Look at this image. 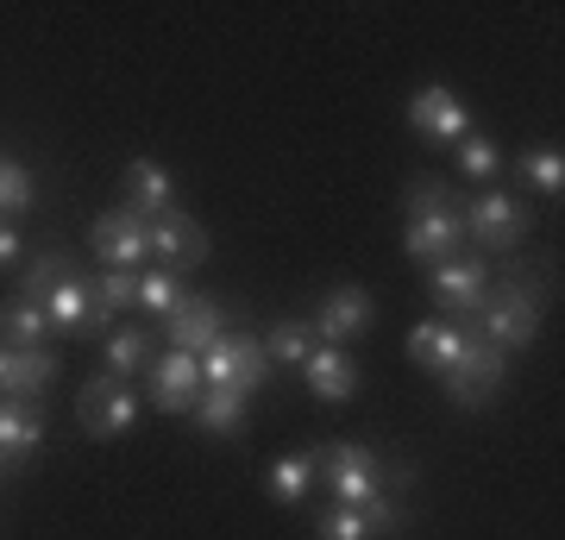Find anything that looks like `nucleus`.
I'll use <instances>...</instances> for the list:
<instances>
[{
    "instance_id": "25",
    "label": "nucleus",
    "mask_w": 565,
    "mask_h": 540,
    "mask_svg": "<svg viewBox=\"0 0 565 540\" xmlns=\"http://www.w3.org/2000/svg\"><path fill=\"white\" fill-rule=\"evenodd\" d=\"M182 296H189V283H182L177 271H163V264H145V271H139V308H145V315L170 320L182 308Z\"/></svg>"
},
{
    "instance_id": "3",
    "label": "nucleus",
    "mask_w": 565,
    "mask_h": 540,
    "mask_svg": "<svg viewBox=\"0 0 565 540\" xmlns=\"http://www.w3.org/2000/svg\"><path fill=\"white\" fill-rule=\"evenodd\" d=\"M541 333V296L527 283H490L484 308H478V340H490L497 352H522L527 340Z\"/></svg>"
},
{
    "instance_id": "21",
    "label": "nucleus",
    "mask_w": 565,
    "mask_h": 540,
    "mask_svg": "<svg viewBox=\"0 0 565 540\" xmlns=\"http://www.w3.org/2000/svg\"><path fill=\"white\" fill-rule=\"evenodd\" d=\"M44 340H51V320H44L39 301H25V296L0 301V346L25 352V346H44Z\"/></svg>"
},
{
    "instance_id": "26",
    "label": "nucleus",
    "mask_w": 565,
    "mask_h": 540,
    "mask_svg": "<svg viewBox=\"0 0 565 540\" xmlns=\"http://www.w3.org/2000/svg\"><path fill=\"white\" fill-rule=\"evenodd\" d=\"M51 378H57V352H44V346H25V352H13V378H7V396L32 402L39 390H51Z\"/></svg>"
},
{
    "instance_id": "23",
    "label": "nucleus",
    "mask_w": 565,
    "mask_h": 540,
    "mask_svg": "<svg viewBox=\"0 0 565 540\" xmlns=\"http://www.w3.org/2000/svg\"><path fill=\"white\" fill-rule=\"evenodd\" d=\"M315 346H321L315 320H277V327L264 333V359L270 364H296V371H302V364L315 359Z\"/></svg>"
},
{
    "instance_id": "10",
    "label": "nucleus",
    "mask_w": 565,
    "mask_h": 540,
    "mask_svg": "<svg viewBox=\"0 0 565 540\" xmlns=\"http://www.w3.org/2000/svg\"><path fill=\"white\" fill-rule=\"evenodd\" d=\"M145 240H151V264L177 271V277L214 252V240L202 233V221H189L182 208H170V214H158V221H145Z\"/></svg>"
},
{
    "instance_id": "8",
    "label": "nucleus",
    "mask_w": 565,
    "mask_h": 540,
    "mask_svg": "<svg viewBox=\"0 0 565 540\" xmlns=\"http://www.w3.org/2000/svg\"><path fill=\"white\" fill-rule=\"evenodd\" d=\"M264 371H270V359H264V340H252V333H221L202 352V383H233L245 396L264 390Z\"/></svg>"
},
{
    "instance_id": "29",
    "label": "nucleus",
    "mask_w": 565,
    "mask_h": 540,
    "mask_svg": "<svg viewBox=\"0 0 565 540\" xmlns=\"http://www.w3.org/2000/svg\"><path fill=\"white\" fill-rule=\"evenodd\" d=\"M139 308V271H102L95 277V320H114Z\"/></svg>"
},
{
    "instance_id": "20",
    "label": "nucleus",
    "mask_w": 565,
    "mask_h": 540,
    "mask_svg": "<svg viewBox=\"0 0 565 540\" xmlns=\"http://www.w3.org/2000/svg\"><path fill=\"white\" fill-rule=\"evenodd\" d=\"M44 320H51V333H82V327H95V283L63 277L57 289L44 296Z\"/></svg>"
},
{
    "instance_id": "4",
    "label": "nucleus",
    "mask_w": 565,
    "mask_h": 540,
    "mask_svg": "<svg viewBox=\"0 0 565 540\" xmlns=\"http://www.w3.org/2000/svg\"><path fill=\"white\" fill-rule=\"evenodd\" d=\"M139 415H145V396L126 378H114V371L95 378L76 396V421L88 427V441H120V434H132V421Z\"/></svg>"
},
{
    "instance_id": "5",
    "label": "nucleus",
    "mask_w": 565,
    "mask_h": 540,
    "mask_svg": "<svg viewBox=\"0 0 565 540\" xmlns=\"http://www.w3.org/2000/svg\"><path fill=\"white\" fill-rule=\"evenodd\" d=\"M427 296L440 308V320H459V315H478L490 296V264L478 252H459L446 264H427Z\"/></svg>"
},
{
    "instance_id": "19",
    "label": "nucleus",
    "mask_w": 565,
    "mask_h": 540,
    "mask_svg": "<svg viewBox=\"0 0 565 540\" xmlns=\"http://www.w3.org/2000/svg\"><path fill=\"white\" fill-rule=\"evenodd\" d=\"M195 427L202 434H221V441H233L245 427V415H252V396L245 390H233V383H202V396H195Z\"/></svg>"
},
{
    "instance_id": "33",
    "label": "nucleus",
    "mask_w": 565,
    "mask_h": 540,
    "mask_svg": "<svg viewBox=\"0 0 565 540\" xmlns=\"http://www.w3.org/2000/svg\"><path fill=\"white\" fill-rule=\"evenodd\" d=\"M359 516H364V528H371V540H377V534H396V528H403V509L390 502V490H377L371 502H359Z\"/></svg>"
},
{
    "instance_id": "9",
    "label": "nucleus",
    "mask_w": 565,
    "mask_h": 540,
    "mask_svg": "<svg viewBox=\"0 0 565 540\" xmlns=\"http://www.w3.org/2000/svg\"><path fill=\"white\" fill-rule=\"evenodd\" d=\"M88 240H95V252L107 258V271H145L151 264V240H145V221L132 214V208H107V214H95V226H88Z\"/></svg>"
},
{
    "instance_id": "17",
    "label": "nucleus",
    "mask_w": 565,
    "mask_h": 540,
    "mask_svg": "<svg viewBox=\"0 0 565 540\" xmlns=\"http://www.w3.org/2000/svg\"><path fill=\"white\" fill-rule=\"evenodd\" d=\"M126 208H132L139 221L170 214V208H177V177H170L158 158H139L132 170H126Z\"/></svg>"
},
{
    "instance_id": "13",
    "label": "nucleus",
    "mask_w": 565,
    "mask_h": 540,
    "mask_svg": "<svg viewBox=\"0 0 565 540\" xmlns=\"http://www.w3.org/2000/svg\"><path fill=\"white\" fill-rule=\"evenodd\" d=\"M221 333H226L221 301L195 296V289L182 296V308H177V315L163 320V346H170V352H189V359H202V352H207L214 340H221Z\"/></svg>"
},
{
    "instance_id": "35",
    "label": "nucleus",
    "mask_w": 565,
    "mask_h": 540,
    "mask_svg": "<svg viewBox=\"0 0 565 540\" xmlns=\"http://www.w3.org/2000/svg\"><path fill=\"white\" fill-rule=\"evenodd\" d=\"M7 378H13V346H0V396H7Z\"/></svg>"
},
{
    "instance_id": "1",
    "label": "nucleus",
    "mask_w": 565,
    "mask_h": 540,
    "mask_svg": "<svg viewBox=\"0 0 565 540\" xmlns=\"http://www.w3.org/2000/svg\"><path fill=\"white\" fill-rule=\"evenodd\" d=\"M459 245H465V221H459V208H452V195H446V182L422 177L408 189L403 252L415 264H446V258H459Z\"/></svg>"
},
{
    "instance_id": "6",
    "label": "nucleus",
    "mask_w": 565,
    "mask_h": 540,
    "mask_svg": "<svg viewBox=\"0 0 565 540\" xmlns=\"http://www.w3.org/2000/svg\"><path fill=\"white\" fill-rule=\"evenodd\" d=\"M459 221H465V240L471 245L509 252V245L527 233V208H522V195H509V189H478L471 208H459Z\"/></svg>"
},
{
    "instance_id": "16",
    "label": "nucleus",
    "mask_w": 565,
    "mask_h": 540,
    "mask_svg": "<svg viewBox=\"0 0 565 540\" xmlns=\"http://www.w3.org/2000/svg\"><path fill=\"white\" fill-rule=\"evenodd\" d=\"M465 340H471V333H465L459 320H440V315H434V320H422V327L408 333V359L422 364V371H434V378H446V371L459 364Z\"/></svg>"
},
{
    "instance_id": "12",
    "label": "nucleus",
    "mask_w": 565,
    "mask_h": 540,
    "mask_svg": "<svg viewBox=\"0 0 565 540\" xmlns=\"http://www.w3.org/2000/svg\"><path fill=\"white\" fill-rule=\"evenodd\" d=\"M371 320H377L371 289L340 283V289H327L321 315H315V333H321V346H345V340H364V333H371Z\"/></svg>"
},
{
    "instance_id": "27",
    "label": "nucleus",
    "mask_w": 565,
    "mask_h": 540,
    "mask_svg": "<svg viewBox=\"0 0 565 540\" xmlns=\"http://www.w3.org/2000/svg\"><path fill=\"white\" fill-rule=\"evenodd\" d=\"M102 352H107V371H114V378H139V371H151V340H145L139 327H114V333H107L102 340Z\"/></svg>"
},
{
    "instance_id": "30",
    "label": "nucleus",
    "mask_w": 565,
    "mask_h": 540,
    "mask_svg": "<svg viewBox=\"0 0 565 540\" xmlns=\"http://www.w3.org/2000/svg\"><path fill=\"white\" fill-rule=\"evenodd\" d=\"M522 177H527V189H541V195L559 201V189H565V158H559V145H527V151H522Z\"/></svg>"
},
{
    "instance_id": "15",
    "label": "nucleus",
    "mask_w": 565,
    "mask_h": 540,
    "mask_svg": "<svg viewBox=\"0 0 565 540\" xmlns=\"http://www.w3.org/2000/svg\"><path fill=\"white\" fill-rule=\"evenodd\" d=\"M44 446V415L20 396H0V472L25 465Z\"/></svg>"
},
{
    "instance_id": "32",
    "label": "nucleus",
    "mask_w": 565,
    "mask_h": 540,
    "mask_svg": "<svg viewBox=\"0 0 565 540\" xmlns=\"http://www.w3.org/2000/svg\"><path fill=\"white\" fill-rule=\"evenodd\" d=\"M315 534L321 540H371V528H364V516L352 502H327L321 521H315Z\"/></svg>"
},
{
    "instance_id": "34",
    "label": "nucleus",
    "mask_w": 565,
    "mask_h": 540,
    "mask_svg": "<svg viewBox=\"0 0 565 540\" xmlns=\"http://www.w3.org/2000/svg\"><path fill=\"white\" fill-rule=\"evenodd\" d=\"M20 258H25L20 226H13V221H0V271H7V264H20Z\"/></svg>"
},
{
    "instance_id": "7",
    "label": "nucleus",
    "mask_w": 565,
    "mask_h": 540,
    "mask_svg": "<svg viewBox=\"0 0 565 540\" xmlns=\"http://www.w3.org/2000/svg\"><path fill=\"white\" fill-rule=\"evenodd\" d=\"M503 378H509V352H497L490 340H478V333H471V340H465V352H459V364H452L440 383H446V396L459 402V409H484V402L503 390Z\"/></svg>"
},
{
    "instance_id": "28",
    "label": "nucleus",
    "mask_w": 565,
    "mask_h": 540,
    "mask_svg": "<svg viewBox=\"0 0 565 540\" xmlns=\"http://www.w3.org/2000/svg\"><path fill=\"white\" fill-rule=\"evenodd\" d=\"M63 277H76V258L51 245V252H39V258L25 264V277H20V296H25V301H39V308H44V296H51V289H57Z\"/></svg>"
},
{
    "instance_id": "24",
    "label": "nucleus",
    "mask_w": 565,
    "mask_h": 540,
    "mask_svg": "<svg viewBox=\"0 0 565 540\" xmlns=\"http://www.w3.org/2000/svg\"><path fill=\"white\" fill-rule=\"evenodd\" d=\"M264 490H270V502H282V509H302V497L315 490V453H289V459L270 465V478H264Z\"/></svg>"
},
{
    "instance_id": "14",
    "label": "nucleus",
    "mask_w": 565,
    "mask_h": 540,
    "mask_svg": "<svg viewBox=\"0 0 565 540\" xmlns=\"http://www.w3.org/2000/svg\"><path fill=\"white\" fill-rule=\"evenodd\" d=\"M202 396V359H189V352H170L163 346L158 359H151V409L163 415H189Z\"/></svg>"
},
{
    "instance_id": "11",
    "label": "nucleus",
    "mask_w": 565,
    "mask_h": 540,
    "mask_svg": "<svg viewBox=\"0 0 565 540\" xmlns=\"http://www.w3.org/2000/svg\"><path fill=\"white\" fill-rule=\"evenodd\" d=\"M408 126H415L427 145H459L465 133H478V126H471V107H465L446 82H427L422 95L408 100Z\"/></svg>"
},
{
    "instance_id": "31",
    "label": "nucleus",
    "mask_w": 565,
    "mask_h": 540,
    "mask_svg": "<svg viewBox=\"0 0 565 540\" xmlns=\"http://www.w3.org/2000/svg\"><path fill=\"white\" fill-rule=\"evenodd\" d=\"M32 201H39V182H32V170H25L20 158H0V221L25 214Z\"/></svg>"
},
{
    "instance_id": "22",
    "label": "nucleus",
    "mask_w": 565,
    "mask_h": 540,
    "mask_svg": "<svg viewBox=\"0 0 565 540\" xmlns=\"http://www.w3.org/2000/svg\"><path fill=\"white\" fill-rule=\"evenodd\" d=\"M452 158H459V177L471 189H497V170H503V145L490 139V133H465L452 145Z\"/></svg>"
},
{
    "instance_id": "18",
    "label": "nucleus",
    "mask_w": 565,
    "mask_h": 540,
    "mask_svg": "<svg viewBox=\"0 0 565 540\" xmlns=\"http://www.w3.org/2000/svg\"><path fill=\"white\" fill-rule=\"evenodd\" d=\"M302 378H308V390H315L321 402L359 396V359H352L345 346H315V359L302 364Z\"/></svg>"
},
{
    "instance_id": "2",
    "label": "nucleus",
    "mask_w": 565,
    "mask_h": 540,
    "mask_svg": "<svg viewBox=\"0 0 565 540\" xmlns=\"http://www.w3.org/2000/svg\"><path fill=\"white\" fill-rule=\"evenodd\" d=\"M315 478H321V490L333 502H371L377 490H390V472H384V459L371 453V446H359V441H333V446H321L315 453Z\"/></svg>"
}]
</instances>
